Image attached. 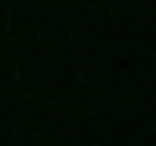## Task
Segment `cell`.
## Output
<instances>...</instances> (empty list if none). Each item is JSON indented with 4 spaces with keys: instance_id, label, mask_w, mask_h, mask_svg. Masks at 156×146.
Segmentation results:
<instances>
[]
</instances>
